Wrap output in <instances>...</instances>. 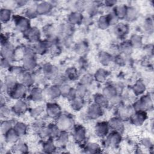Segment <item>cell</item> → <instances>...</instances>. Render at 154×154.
<instances>
[{
	"label": "cell",
	"instance_id": "obj_44",
	"mask_svg": "<svg viewBox=\"0 0 154 154\" xmlns=\"http://www.w3.org/2000/svg\"><path fill=\"white\" fill-rule=\"evenodd\" d=\"M66 74L67 78L71 80H75L78 78L77 70L75 67H70L67 69L66 71Z\"/></svg>",
	"mask_w": 154,
	"mask_h": 154
},
{
	"label": "cell",
	"instance_id": "obj_29",
	"mask_svg": "<svg viewBox=\"0 0 154 154\" xmlns=\"http://www.w3.org/2000/svg\"><path fill=\"white\" fill-rule=\"evenodd\" d=\"M127 11V7L125 5H117L114 10V13L118 17V19H123L126 16Z\"/></svg>",
	"mask_w": 154,
	"mask_h": 154
},
{
	"label": "cell",
	"instance_id": "obj_57",
	"mask_svg": "<svg viewBox=\"0 0 154 154\" xmlns=\"http://www.w3.org/2000/svg\"><path fill=\"white\" fill-rule=\"evenodd\" d=\"M146 29H152L153 28V22L150 19H148L146 22Z\"/></svg>",
	"mask_w": 154,
	"mask_h": 154
},
{
	"label": "cell",
	"instance_id": "obj_43",
	"mask_svg": "<svg viewBox=\"0 0 154 154\" xmlns=\"http://www.w3.org/2000/svg\"><path fill=\"white\" fill-rule=\"evenodd\" d=\"M97 23H98L99 27L102 29H105L107 28L110 25L107 16H102L100 17Z\"/></svg>",
	"mask_w": 154,
	"mask_h": 154
},
{
	"label": "cell",
	"instance_id": "obj_3",
	"mask_svg": "<svg viewBox=\"0 0 154 154\" xmlns=\"http://www.w3.org/2000/svg\"><path fill=\"white\" fill-rule=\"evenodd\" d=\"M57 126L62 131H67L71 129L74 125V121L73 118L69 115H61L57 119Z\"/></svg>",
	"mask_w": 154,
	"mask_h": 154
},
{
	"label": "cell",
	"instance_id": "obj_11",
	"mask_svg": "<svg viewBox=\"0 0 154 154\" xmlns=\"http://www.w3.org/2000/svg\"><path fill=\"white\" fill-rule=\"evenodd\" d=\"M26 39L31 42H38L40 38V32L37 28H29L23 32Z\"/></svg>",
	"mask_w": 154,
	"mask_h": 154
},
{
	"label": "cell",
	"instance_id": "obj_49",
	"mask_svg": "<svg viewBox=\"0 0 154 154\" xmlns=\"http://www.w3.org/2000/svg\"><path fill=\"white\" fill-rule=\"evenodd\" d=\"M93 80V77L90 74L84 75L81 79V84L84 85L90 84Z\"/></svg>",
	"mask_w": 154,
	"mask_h": 154
},
{
	"label": "cell",
	"instance_id": "obj_28",
	"mask_svg": "<svg viewBox=\"0 0 154 154\" xmlns=\"http://www.w3.org/2000/svg\"><path fill=\"white\" fill-rule=\"evenodd\" d=\"M82 20V15L79 11L73 12L69 16V21L70 24H79Z\"/></svg>",
	"mask_w": 154,
	"mask_h": 154
},
{
	"label": "cell",
	"instance_id": "obj_36",
	"mask_svg": "<svg viewBox=\"0 0 154 154\" xmlns=\"http://www.w3.org/2000/svg\"><path fill=\"white\" fill-rule=\"evenodd\" d=\"M43 150L46 153H52L55 150V146L53 143L52 138L46 141L43 144Z\"/></svg>",
	"mask_w": 154,
	"mask_h": 154
},
{
	"label": "cell",
	"instance_id": "obj_20",
	"mask_svg": "<svg viewBox=\"0 0 154 154\" xmlns=\"http://www.w3.org/2000/svg\"><path fill=\"white\" fill-rule=\"evenodd\" d=\"M49 43L45 42H38L35 45L33 49L35 53L42 55L45 54L49 49Z\"/></svg>",
	"mask_w": 154,
	"mask_h": 154
},
{
	"label": "cell",
	"instance_id": "obj_16",
	"mask_svg": "<svg viewBox=\"0 0 154 154\" xmlns=\"http://www.w3.org/2000/svg\"><path fill=\"white\" fill-rule=\"evenodd\" d=\"M28 109V105L25 102L22 100H18L12 108L13 111L16 114H22Z\"/></svg>",
	"mask_w": 154,
	"mask_h": 154
},
{
	"label": "cell",
	"instance_id": "obj_21",
	"mask_svg": "<svg viewBox=\"0 0 154 154\" xmlns=\"http://www.w3.org/2000/svg\"><path fill=\"white\" fill-rule=\"evenodd\" d=\"M30 97L32 100L35 102H39L42 100L43 97L42 90L38 87L33 88L31 91Z\"/></svg>",
	"mask_w": 154,
	"mask_h": 154
},
{
	"label": "cell",
	"instance_id": "obj_52",
	"mask_svg": "<svg viewBox=\"0 0 154 154\" xmlns=\"http://www.w3.org/2000/svg\"><path fill=\"white\" fill-rule=\"evenodd\" d=\"M60 88V90H61V93L63 96H64V97H67L68 93H69L70 89L72 88L71 87H70V86L67 84H63L61 85Z\"/></svg>",
	"mask_w": 154,
	"mask_h": 154
},
{
	"label": "cell",
	"instance_id": "obj_4",
	"mask_svg": "<svg viewBox=\"0 0 154 154\" xmlns=\"http://www.w3.org/2000/svg\"><path fill=\"white\" fill-rule=\"evenodd\" d=\"M13 19L16 28L19 31L25 32L30 28L29 20L28 18L16 15L13 17Z\"/></svg>",
	"mask_w": 154,
	"mask_h": 154
},
{
	"label": "cell",
	"instance_id": "obj_33",
	"mask_svg": "<svg viewBox=\"0 0 154 154\" xmlns=\"http://www.w3.org/2000/svg\"><path fill=\"white\" fill-rule=\"evenodd\" d=\"M11 12L9 8H4L1 9L0 11V19L3 23H6L10 20L11 18Z\"/></svg>",
	"mask_w": 154,
	"mask_h": 154
},
{
	"label": "cell",
	"instance_id": "obj_50",
	"mask_svg": "<svg viewBox=\"0 0 154 154\" xmlns=\"http://www.w3.org/2000/svg\"><path fill=\"white\" fill-rule=\"evenodd\" d=\"M43 111V108L42 106H37V107H35L34 108H32L31 110V115L32 116V117H37L38 116H40L42 112Z\"/></svg>",
	"mask_w": 154,
	"mask_h": 154
},
{
	"label": "cell",
	"instance_id": "obj_35",
	"mask_svg": "<svg viewBox=\"0 0 154 154\" xmlns=\"http://www.w3.org/2000/svg\"><path fill=\"white\" fill-rule=\"evenodd\" d=\"M100 148L99 144L95 143H89L85 147L87 153H99L100 152Z\"/></svg>",
	"mask_w": 154,
	"mask_h": 154
},
{
	"label": "cell",
	"instance_id": "obj_47",
	"mask_svg": "<svg viewBox=\"0 0 154 154\" xmlns=\"http://www.w3.org/2000/svg\"><path fill=\"white\" fill-rule=\"evenodd\" d=\"M38 13L37 11L36 8H29L25 11V15L28 18H34L35 17L38 15Z\"/></svg>",
	"mask_w": 154,
	"mask_h": 154
},
{
	"label": "cell",
	"instance_id": "obj_38",
	"mask_svg": "<svg viewBox=\"0 0 154 154\" xmlns=\"http://www.w3.org/2000/svg\"><path fill=\"white\" fill-rule=\"evenodd\" d=\"M57 138L58 143L61 145H63L67 142L69 139V134L66 131H61L60 132Z\"/></svg>",
	"mask_w": 154,
	"mask_h": 154
},
{
	"label": "cell",
	"instance_id": "obj_46",
	"mask_svg": "<svg viewBox=\"0 0 154 154\" xmlns=\"http://www.w3.org/2000/svg\"><path fill=\"white\" fill-rule=\"evenodd\" d=\"M132 46L134 47H140L142 43L141 42V38L140 36L137 35H134L131 38V41L130 42Z\"/></svg>",
	"mask_w": 154,
	"mask_h": 154
},
{
	"label": "cell",
	"instance_id": "obj_9",
	"mask_svg": "<svg viewBox=\"0 0 154 154\" xmlns=\"http://www.w3.org/2000/svg\"><path fill=\"white\" fill-rule=\"evenodd\" d=\"M14 49H13V46L10 43H7V44L2 45L1 51L2 58L11 61L14 60Z\"/></svg>",
	"mask_w": 154,
	"mask_h": 154
},
{
	"label": "cell",
	"instance_id": "obj_17",
	"mask_svg": "<svg viewBox=\"0 0 154 154\" xmlns=\"http://www.w3.org/2000/svg\"><path fill=\"white\" fill-rule=\"evenodd\" d=\"M19 80L21 81V83L25 84L26 86L31 85L34 82V76L28 72L24 71L19 75Z\"/></svg>",
	"mask_w": 154,
	"mask_h": 154
},
{
	"label": "cell",
	"instance_id": "obj_54",
	"mask_svg": "<svg viewBox=\"0 0 154 154\" xmlns=\"http://www.w3.org/2000/svg\"><path fill=\"white\" fill-rule=\"evenodd\" d=\"M87 49V45L85 43H79L76 45V51L79 53H83Z\"/></svg>",
	"mask_w": 154,
	"mask_h": 154
},
{
	"label": "cell",
	"instance_id": "obj_34",
	"mask_svg": "<svg viewBox=\"0 0 154 154\" xmlns=\"http://www.w3.org/2000/svg\"><path fill=\"white\" fill-rule=\"evenodd\" d=\"M145 90V85L141 81H138L133 87V91L137 95H139L143 93Z\"/></svg>",
	"mask_w": 154,
	"mask_h": 154
},
{
	"label": "cell",
	"instance_id": "obj_31",
	"mask_svg": "<svg viewBox=\"0 0 154 154\" xmlns=\"http://www.w3.org/2000/svg\"><path fill=\"white\" fill-rule=\"evenodd\" d=\"M137 16H138V11L135 7H127L126 14L125 17L127 20L132 21L135 19H136Z\"/></svg>",
	"mask_w": 154,
	"mask_h": 154
},
{
	"label": "cell",
	"instance_id": "obj_8",
	"mask_svg": "<svg viewBox=\"0 0 154 154\" xmlns=\"http://www.w3.org/2000/svg\"><path fill=\"white\" fill-rule=\"evenodd\" d=\"M73 138L77 143H82L85 139L86 131L85 129L81 125H76L73 130Z\"/></svg>",
	"mask_w": 154,
	"mask_h": 154
},
{
	"label": "cell",
	"instance_id": "obj_55",
	"mask_svg": "<svg viewBox=\"0 0 154 154\" xmlns=\"http://www.w3.org/2000/svg\"><path fill=\"white\" fill-rule=\"evenodd\" d=\"M1 66L3 69H9L10 67V61L4 58H2L1 60Z\"/></svg>",
	"mask_w": 154,
	"mask_h": 154
},
{
	"label": "cell",
	"instance_id": "obj_1",
	"mask_svg": "<svg viewBox=\"0 0 154 154\" xmlns=\"http://www.w3.org/2000/svg\"><path fill=\"white\" fill-rule=\"evenodd\" d=\"M152 106V100L149 95L143 96L140 99L135 102L133 105L134 109L137 111H144L150 109Z\"/></svg>",
	"mask_w": 154,
	"mask_h": 154
},
{
	"label": "cell",
	"instance_id": "obj_56",
	"mask_svg": "<svg viewBox=\"0 0 154 154\" xmlns=\"http://www.w3.org/2000/svg\"><path fill=\"white\" fill-rule=\"evenodd\" d=\"M142 143L145 147H148V148H149L151 146H152V144L150 139H149V138H144L142 140Z\"/></svg>",
	"mask_w": 154,
	"mask_h": 154
},
{
	"label": "cell",
	"instance_id": "obj_6",
	"mask_svg": "<svg viewBox=\"0 0 154 154\" xmlns=\"http://www.w3.org/2000/svg\"><path fill=\"white\" fill-rule=\"evenodd\" d=\"M122 137L120 132L112 131L108 135L106 138V144L110 147H116L120 143Z\"/></svg>",
	"mask_w": 154,
	"mask_h": 154
},
{
	"label": "cell",
	"instance_id": "obj_60",
	"mask_svg": "<svg viewBox=\"0 0 154 154\" xmlns=\"http://www.w3.org/2000/svg\"><path fill=\"white\" fill-rule=\"evenodd\" d=\"M16 4L18 5V6H23V5H25L26 3H27V1H17L16 2Z\"/></svg>",
	"mask_w": 154,
	"mask_h": 154
},
{
	"label": "cell",
	"instance_id": "obj_45",
	"mask_svg": "<svg viewBox=\"0 0 154 154\" xmlns=\"http://www.w3.org/2000/svg\"><path fill=\"white\" fill-rule=\"evenodd\" d=\"M75 90L76 91L77 96H79L81 97H83L87 92V88L85 85L81 84L78 85Z\"/></svg>",
	"mask_w": 154,
	"mask_h": 154
},
{
	"label": "cell",
	"instance_id": "obj_23",
	"mask_svg": "<svg viewBox=\"0 0 154 154\" xmlns=\"http://www.w3.org/2000/svg\"><path fill=\"white\" fill-rule=\"evenodd\" d=\"M128 30L129 28L128 25L124 23L117 24L114 28L116 34L120 37H123L125 35H126L128 32Z\"/></svg>",
	"mask_w": 154,
	"mask_h": 154
},
{
	"label": "cell",
	"instance_id": "obj_13",
	"mask_svg": "<svg viewBox=\"0 0 154 154\" xmlns=\"http://www.w3.org/2000/svg\"><path fill=\"white\" fill-rule=\"evenodd\" d=\"M109 126L108 123L105 122H98L94 128L96 134L100 137H103L106 136L108 132Z\"/></svg>",
	"mask_w": 154,
	"mask_h": 154
},
{
	"label": "cell",
	"instance_id": "obj_12",
	"mask_svg": "<svg viewBox=\"0 0 154 154\" xmlns=\"http://www.w3.org/2000/svg\"><path fill=\"white\" fill-rule=\"evenodd\" d=\"M134 108L133 107H131L129 106H121L119 108L117 112L121 120H125L128 119H130L132 115L134 114L133 112Z\"/></svg>",
	"mask_w": 154,
	"mask_h": 154
},
{
	"label": "cell",
	"instance_id": "obj_40",
	"mask_svg": "<svg viewBox=\"0 0 154 154\" xmlns=\"http://www.w3.org/2000/svg\"><path fill=\"white\" fill-rule=\"evenodd\" d=\"M120 50L126 55L131 53L132 50V46L130 42H125L120 46Z\"/></svg>",
	"mask_w": 154,
	"mask_h": 154
},
{
	"label": "cell",
	"instance_id": "obj_53",
	"mask_svg": "<svg viewBox=\"0 0 154 154\" xmlns=\"http://www.w3.org/2000/svg\"><path fill=\"white\" fill-rule=\"evenodd\" d=\"M109 22L110 25L112 24H116L117 21H118V17L116 16V15L115 14V13L114 12L110 13L109 14H108L107 15Z\"/></svg>",
	"mask_w": 154,
	"mask_h": 154
},
{
	"label": "cell",
	"instance_id": "obj_37",
	"mask_svg": "<svg viewBox=\"0 0 154 154\" xmlns=\"http://www.w3.org/2000/svg\"><path fill=\"white\" fill-rule=\"evenodd\" d=\"M106 76H107V72L102 69H99L96 72L94 75V78L96 80L100 82H103L106 79Z\"/></svg>",
	"mask_w": 154,
	"mask_h": 154
},
{
	"label": "cell",
	"instance_id": "obj_24",
	"mask_svg": "<svg viewBox=\"0 0 154 154\" xmlns=\"http://www.w3.org/2000/svg\"><path fill=\"white\" fill-rule=\"evenodd\" d=\"M47 94L52 99L57 98L61 94L60 88L56 85L50 86L47 89Z\"/></svg>",
	"mask_w": 154,
	"mask_h": 154
},
{
	"label": "cell",
	"instance_id": "obj_19",
	"mask_svg": "<svg viewBox=\"0 0 154 154\" xmlns=\"http://www.w3.org/2000/svg\"><path fill=\"white\" fill-rule=\"evenodd\" d=\"M35 8L38 14H45L51 11L52 4L49 2L44 1L37 4Z\"/></svg>",
	"mask_w": 154,
	"mask_h": 154
},
{
	"label": "cell",
	"instance_id": "obj_14",
	"mask_svg": "<svg viewBox=\"0 0 154 154\" xmlns=\"http://www.w3.org/2000/svg\"><path fill=\"white\" fill-rule=\"evenodd\" d=\"M109 128H111L115 131L120 132L123 131L124 129L123 123L122 120L118 117H113L109 120V122L108 123Z\"/></svg>",
	"mask_w": 154,
	"mask_h": 154
},
{
	"label": "cell",
	"instance_id": "obj_22",
	"mask_svg": "<svg viewBox=\"0 0 154 154\" xmlns=\"http://www.w3.org/2000/svg\"><path fill=\"white\" fill-rule=\"evenodd\" d=\"M5 139L7 142L10 143H16L19 139V135L16 133L14 128L10 129L5 135Z\"/></svg>",
	"mask_w": 154,
	"mask_h": 154
},
{
	"label": "cell",
	"instance_id": "obj_27",
	"mask_svg": "<svg viewBox=\"0 0 154 154\" xmlns=\"http://www.w3.org/2000/svg\"><path fill=\"white\" fill-rule=\"evenodd\" d=\"M42 71L43 73L47 76H54L55 75L57 72V68L54 66L53 65L51 64L50 63H46L43 66L42 68Z\"/></svg>",
	"mask_w": 154,
	"mask_h": 154
},
{
	"label": "cell",
	"instance_id": "obj_58",
	"mask_svg": "<svg viewBox=\"0 0 154 154\" xmlns=\"http://www.w3.org/2000/svg\"><path fill=\"white\" fill-rule=\"evenodd\" d=\"M115 61L117 64H119L120 65H122L124 63V60H123V57L120 55L117 56L115 58Z\"/></svg>",
	"mask_w": 154,
	"mask_h": 154
},
{
	"label": "cell",
	"instance_id": "obj_2",
	"mask_svg": "<svg viewBox=\"0 0 154 154\" xmlns=\"http://www.w3.org/2000/svg\"><path fill=\"white\" fill-rule=\"evenodd\" d=\"M27 86L22 83H17L16 85L9 91V95L14 99H20L25 97Z\"/></svg>",
	"mask_w": 154,
	"mask_h": 154
},
{
	"label": "cell",
	"instance_id": "obj_10",
	"mask_svg": "<svg viewBox=\"0 0 154 154\" xmlns=\"http://www.w3.org/2000/svg\"><path fill=\"white\" fill-rule=\"evenodd\" d=\"M102 114V107L96 103L91 104L88 108L87 116L91 119H96Z\"/></svg>",
	"mask_w": 154,
	"mask_h": 154
},
{
	"label": "cell",
	"instance_id": "obj_32",
	"mask_svg": "<svg viewBox=\"0 0 154 154\" xmlns=\"http://www.w3.org/2000/svg\"><path fill=\"white\" fill-rule=\"evenodd\" d=\"M14 129L16 132V133L19 135V137L24 135L26 132L27 126L26 125L22 122H17L15 123L13 127Z\"/></svg>",
	"mask_w": 154,
	"mask_h": 154
},
{
	"label": "cell",
	"instance_id": "obj_26",
	"mask_svg": "<svg viewBox=\"0 0 154 154\" xmlns=\"http://www.w3.org/2000/svg\"><path fill=\"white\" fill-rule=\"evenodd\" d=\"M95 103L97 104L100 106L102 107H107L109 104L108 99L103 95L101 94H97L95 95L94 97Z\"/></svg>",
	"mask_w": 154,
	"mask_h": 154
},
{
	"label": "cell",
	"instance_id": "obj_51",
	"mask_svg": "<svg viewBox=\"0 0 154 154\" xmlns=\"http://www.w3.org/2000/svg\"><path fill=\"white\" fill-rule=\"evenodd\" d=\"M44 125H45V122L41 120H38L33 123L32 126H33V129L39 132L40 130H42L44 128Z\"/></svg>",
	"mask_w": 154,
	"mask_h": 154
},
{
	"label": "cell",
	"instance_id": "obj_25",
	"mask_svg": "<svg viewBox=\"0 0 154 154\" xmlns=\"http://www.w3.org/2000/svg\"><path fill=\"white\" fill-rule=\"evenodd\" d=\"M103 94L108 99H111L117 95V90L114 86L108 85L103 90Z\"/></svg>",
	"mask_w": 154,
	"mask_h": 154
},
{
	"label": "cell",
	"instance_id": "obj_18",
	"mask_svg": "<svg viewBox=\"0 0 154 154\" xmlns=\"http://www.w3.org/2000/svg\"><path fill=\"white\" fill-rule=\"evenodd\" d=\"M17 84V80L16 78L13 75H9L7 76L4 79V87H1V89L4 87V88L8 91V92L16 85Z\"/></svg>",
	"mask_w": 154,
	"mask_h": 154
},
{
	"label": "cell",
	"instance_id": "obj_48",
	"mask_svg": "<svg viewBox=\"0 0 154 154\" xmlns=\"http://www.w3.org/2000/svg\"><path fill=\"white\" fill-rule=\"evenodd\" d=\"M9 71L13 74V75H20L22 72L25 71V69L19 66H13L10 67L9 68Z\"/></svg>",
	"mask_w": 154,
	"mask_h": 154
},
{
	"label": "cell",
	"instance_id": "obj_59",
	"mask_svg": "<svg viewBox=\"0 0 154 154\" xmlns=\"http://www.w3.org/2000/svg\"><path fill=\"white\" fill-rule=\"evenodd\" d=\"M116 1H105V4L107 6H112L113 5H115L116 4Z\"/></svg>",
	"mask_w": 154,
	"mask_h": 154
},
{
	"label": "cell",
	"instance_id": "obj_39",
	"mask_svg": "<svg viewBox=\"0 0 154 154\" xmlns=\"http://www.w3.org/2000/svg\"><path fill=\"white\" fill-rule=\"evenodd\" d=\"M13 150L16 153H26L28 150V146L25 143L20 142L14 146Z\"/></svg>",
	"mask_w": 154,
	"mask_h": 154
},
{
	"label": "cell",
	"instance_id": "obj_7",
	"mask_svg": "<svg viewBox=\"0 0 154 154\" xmlns=\"http://www.w3.org/2000/svg\"><path fill=\"white\" fill-rule=\"evenodd\" d=\"M132 123L135 126H141L147 119V114L144 111H137L131 117Z\"/></svg>",
	"mask_w": 154,
	"mask_h": 154
},
{
	"label": "cell",
	"instance_id": "obj_41",
	"mask_svg": "<svg viewBox=\"0 0 154 154\" xmlns=\"http://www.w3.org/2000/svg\"><path fill=\"white\" fill-rule=\"evenodd\" d=\"M99 60L103 65L106 66L110 63L111 60V56L107 52H102L100 54Z\"/></svg>",
	"mask_w": 154,
	"mask_h": 154
},
{
	"label": "cell",
	"instance_id": "obj_42",
	"mask_svg": "<svg viewBox=\"0 0 154 154\" xmlns=\"http://www.w3.org/2000/svg\"><path fill=\"white\" fill-rule=\"evenodd\" d=\"M12 122L9 120H4L1 123V131L3 135H5L10 129L12 128Z\"/></svg>",
	"mask_w": 154,
	"mask_h": 154
},
{
	"label": "cell",
	"instance_id": "obj_5",
	"mask_svg": "<svg viewBox=\"0 0 154 154\" xmlns=\"http://www.w3.org/2000/svg\"><path fill=\"white\" fill-rule=\"evenodd\" d=\"M47 115L52 119H58L61 114L60 106L55 103H48L46 105Z\"/></svg>",
	"mask_w": 154,
	"mask_h": 154
},
{
	"label": "cell",
	"instance_id": "obj_15",
	"mask_svg": "<svg viewBox=\"0 0 154 154\" xmlns=\"http://www.w3.org/2000/svg\"><path fill=\"white\" fill-rule=\"evenodd\" d=\"M23 68L26 70H31L37 66L35 55L25 56L23 59Z\"/></svg>",
	"mask_w": 154,
	"mask_h": 154
},
{
	"label": "cell",
	"instance_id": "obj_30",
	"mask_svg": "<svg viewBox=\"0 0 154 154\" xmlns=\"http://www.w3.org/2000/svg\"><path fill=\"white\" fill-rule=\"evenodd\" d=\"M70 102L72 108L75 111H78L81 109L84 104V102L82 97L79 96H76L75 98L70 100Z\"/></svg>",
	"mask_w": 154,
	"mask_h": 154
}]
</instances>
